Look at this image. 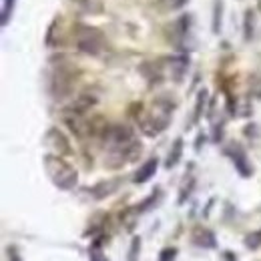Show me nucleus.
<instances>
[{"mask_svg":"<svg viewBox=\"0 0 261 261\" xmlns=\"http://www.w3.org/2000/svg\"><path fill=\"white\" fill-rule=\"evenodd\" d=\"M191 169H193V165H191ZM189 169V173H185V177H183V181H181V187H179V197H177V203L179 205H183L191 193H193V187H195V175H193V171Z\"/></svg>","mask_w":261,"mask_h":261,"instance_id":"nucleus-14","label":"nucleus"},{"mask_svg":"<svg viewBox=\"0 0 261 261\" xmlns=\"http://www.w3.org/2000/svg\"><path fill=\"white\" fill-rule=\"evenodd\" d=\"M14 2H16V0H4V4H2V16H0L2 27H6V24H8L10 14H12V8H14Z\"/></svg>","mask_w":261,"mask_h":261,"instance_id":"nucleus-24","label":"nucleus"},{"mask_svg":"<svg viewBox=\"0 0 261 261\" xmlns=\"http://www.w3.org/2000/svg\"><path fill=\"white\" fill-rule=\"evenodd\" d=\"M245 247H247V249H251V251L259 249V247H261V229H259V231L249 233V235L245 237Z\"/></svg>","mask_w":261,"mask_h":261,"instance_id":"nucleus-22","label":"nucleus"},{"mask_svg":"<svg viewBox=\"0 0 261 261\" xmlns=\"http://www.w3.org/2000/svg\"><path fill=\"white\" fill-rule=\"evenodd\" d=\"M98 141L105 157V167L109 169H123L125 165L135 163L143 151L141 141L129 125H107Z\"/></svg>","mask_w":261,"mask_h":261,"instance_id":"nucleus-1","label":"nucleus"},{"mask_svg":"<svg viewBox=\"0 0 261 261\" xmlns=\"http://www.w3.org/2000/svg\"><path fill=\"white\" fill-rule=\"evenodd\" d=\"M89 259L91 261H107L102 251V237H97L89 247Z\"/></svg>","mask_w":261,"mask_h":261,"instance_id":"nucleus-17","label":"nucleus"},{"mask_svg":"<svg viewBox=\"0 0 261 261\" xmlns=\"http://www.w3.org/2000/svg\"><path fill=\"white\" fill-rule=\"evenodd\" d=\"M223 261H237V259H235V255H233L231 251H225V253H223Z\"/></svg>","mask_w":261,"mask_h":261,"instance_id":"nucleus-27","label":"nucleus"},{"mask_svg":"<svg viewBox=\"0 0 261 261\" xmlns=\"http://www.w3.org/2000/svg\"><path fill=\"white\" fill-rule=\"evenodd\" d=\"M157 169H159V159H157V157H151L149 161H145V163L137 169V173L133 175V183L143 185V183L151 181V179H153V175L157 173Z\"/></svg>","mask_w":261,"mask_h":261,"instance_id":"nucleus-12","label":"nucleus"},{"mask_svg":"<svg viewBox=\"0 0 261 261\" xmlns=\"http://www.w3.org/2000/svg\"><path fill=\"white\" fill-rule=\"evenodd\" d=\"M253 24H255V14H253V10H247L245 18H243V36H245V40L253 38V29H255Z\"/></svg>","mask_w":261,"mask_h":261,"instance_id":"nucleus-18","label":"nucleus"},{"mask_svg":"<svg viewBox=\"0 0 261 261\" xmlns=\"http://www.w3.org/2000/svg\"><path fill=\"white\" fill-rule=\"evenodd\" d=\"M189 31H191V16L183 14L181 18H177L169 29H167V38L175 48H187V38H189Z\"/></svg>","mask_w":261,"mask_h":261,"instance_id":"nucleus-7","label":"nucleus"},{"mask_svg":"<svg viewBox=\"0 0 261 261\" xmlns=\"http://www.w3.org/2000/svg\"><path fill=\"white\" fill-rule=\"evenodd\" d=\"M6 261H22L18 249H16V245H8L6 247Z\"/></svg>","mask_w":261,"mask_h":261,"instance_id":"nucleus-26","label":"nucleus"},{"mask_svg":"<svg viewBox=\"0 0 261 261\" xmlns=\"http://www.w3.org/2000/svg\"><path fill=\"white\" fill-rule=\"evenodd\" d=\"M189 0H159V8L163 12H171V10H181Z\"/></svg>","mask_w":261,"mask_h":261,"instance_id":"nucleus-20","label":"nucleus"},{"mask_svg":"<svg viewBox=\"0 0 261 261\" xmlns=\"http://www.w3.org/2000/svg\"><path fill=\"white\" fill-rule=\"evenodd\" d=\"M257 6H259V12H261V0H257Z\"/></svg>","mask_w":261,"mask_h":261,"instance_id":"nucleus-29","label":"nucleus"},{"mask_svg":"<svg viewBox=\"0 0 261 261\" xmlns=\"http://www.w3.org/2000/svg\"><path fill=\"white\" fill-rule=\"evenodd\" d=\"M191 241L193 245L201 247V249H215L217 247V239H215V233L211 229L203 227V225H195L191 231Z\"/></svg>","mask_w":261,"mask_h":261,"instance_id":"nucleus-11","label":"nucleus"},{"mask_svg":"<svg viewBox=\"0 0 261 261\" xmlns=\"http://www.w3.org/2000/svg\"><path fill=\"white\" fill-rule=\"evenodd\" d=\"M44 171L48 179L61 191H70L79 183V173L70 163H66L61 155H46L44 157Z\"/></svg>","mask_w":261,"mask_h":261,"instance_id":"nucleus-4","label":"nucleus"},{"mask_svg":"<svg viewBox=\"0 0 261 261\" xmlns=\"http://www.w3.org/2000/svg\"><path fill=\"white\" fill-rule=\"evenodd\" d=\"M205 105H207V91L203 89V91H199V95H197V100H195V111H193V119H191V125H195V123H199V119L203 117V111H205Z\"/></svg>","mask_w":261,"mask_h":261,"instance_id":"nucleus-16","label":"nucleus"},{"mask_svg":"<svg viewBox=\"0 0 261 261\" xmlns=\"http://www.w3.org/2000/svg\"><path fill=\"white\" fill-rule=\"evenodd\" d=\"M165 76L173 79L175 83H181L185 79V72L189 68V57L187 55H179V57H167L163 59Z\"/></svg>","mask_w":261,"mask_h":261,"instance_id":"nucleus-8","label":"nucleus"},{"mask_svg":"<svg viewBox=\"0 0 261 261\" xmlns=\"http://www.w3.org/2000/svg\"><path fill=\"white\" fill-rule=\"evenodd\" d=\"M175 100L169 95H159L155 97L147 107L139 105V113H137V125L143 135L147 137H157L161 135L171 119H173V111H175Z\"/></svg>","mask_w":261,"mask_h":261,"instance_id":"nucleus-2","label":"nucleus"},{"mask_svg":"<svg viewBox=\"0 0 261 261\" xmlns=\"http://www.w3.org/2000/svg\"><path fill=\"white\" fill-rule=\"evenodd\" d=\"M177 253H179L177 247H165V249H161L157 261H175L177 259Z\"/></svg>","mask_w":261,"mask_h":261,"instance_id":"nucleus-25","label":"nucleus"},{"mask_svg":"<svg viewBox=\"0 0 261 261\" xmlns=\"http://www.w3.org/2000/svg\"><path fill=\"white\" fill-rule=\"evenodd\" d=\"M72 44L79 53L89 55V57H98L107 48V38L95 27L87 24H76L72 29Z\"/></svg>","mask_w":261,"mask_h":261,"instance_id":"nucleus-5","label":"nucleus"},{"mask_svg":"<svg viewBox=\"0 0 261 261\" xmlns=\"http://www.w3.org/2000/svg\"><path fill=\"white\" fill-rule=\"evenodd\" d=\"M79 79V68L66 59H55L48 70V91L55 98H65L72 93Z\"/></svg>","mask_w":261,"mask_h":261,"instance_id":"nucleus-3","label":"nucleus"},{"mask_svg":"<svg viewBox=\"0 0 261 261\" xmlns=\"http://www.w3.org/2000/svg\"><path fill=\"white\" fill-rule=\"evenodd\" d=\"M223 153L227 155L229 159H231V163H233V167H235V171L241 175V177H251L253 175V165H251V161H249V157H247V151L239 145V143H229L227 147L223 149Z\"/></svg>","mask_w":261,"mask_h":261,"instance_id":"nucleus-6","label":"nucleus"},{"mask_svg":"<svg viewBox=\"0 0 261 261\" xmlns=\"http://www.w3.org/2000/svg\"><path fill=\"white\" fill-rule=\"evenodd\" d=\"M46 147L55 153V155H70L72 153V149H70V145H68V139H66L65 135L61 133L59 129H48V133H46Z\"/></svg>","mask_w":261,"mask_h":261,"instance_id":"nucleus-9","label":"nucleus"},{"mask_svg":"<svg viewBox=\"0 0 261 261\" xmlns=\"http://www.w3.org/2000/svg\"><path fill=\"white\" fill-rule=\"evenodd\" d=\"M139 253H141V237L135 235L130 239V247H129V261H139Z\"/></svg>","mask_w":261,"mask_h":261,"instance_id":"nucleus-23","label":"nucleus"},{"mask_svg":"<svg viewBox=\"0 0 261 261\" xmlns=\"http://www.w3.org/2000/svg\"><path fill=\"white\" fill-rule=\"evenodd\" d=\"M123 179H109V181H100L97 183L93 189H89V193L95 197V199H105V197L113 195L115 191H119Z\"/></svg>","mask_w":261,"mask_h":261,"instance_id":"nucleus-13","label":"nucleus"},{"mask_svg":"<svg viewBox=\"0 0 261 261\" xmlns=\"http://www.w3.org/2000/svg\"><path fill=\"white\" fill-rule=\"evenodd\" d=\"M159 197H161V189H155V191L147 197L141 205H137V207H139V211H141V213H145V211H149L151 207H155V205H157V201H159Z\"/></svg>","mask_w":261,"mask_h":261,"instance_id":"nucleus-19","label":"nucleus"},{"mask_svg":"<svg viewBox=\"0 0 261 261\" xmlns=\"http://www.w3.org/2000/svg\"><path fill=\"white\" fill-rule=\"evenodd\" d=\"M221 14H223V2L215 0V8H213V33L221 31Z\"/></svg>","mask_w":261,"mask_h":261,"instance_id":"nucleus-21","label":"nucleus"},{"mask_svg":"<svg viewBox=\"0 0 261 261\" xmlns=\"http://www.w3.org/2000/svg\"><path fill=\"white\" fill-rule=\"evenodd\" d=\"M201 141H205V135H203V133H201V135H199V139H197V145H195V149H197V151L201 149Z\"/></svg>","mask_w":261,"mask_h":261,"instance_id":"nucleus-28","label":"nucleus"},{"mask_svg":"<svg viewBox=\"0 0 261 261\" xmlns=\"http://www.w3.org/2000/svg\"><path fill=\"white\" fill-rule=\"evenodd\" d=\"M70 10L83 16H98L102 14V0H63Z\"/></svg>","mask_w":261,"mask_h":261,"instance_id":"nucleus-10","label":"nucleus"},{"mask_svg":"<svg viewBox=\"0 0 261 261\" xmlns=\"http://www.w3.org/2000/svg\"><path fill=\"white\" fill-rule=\"evenodd\" d=\"M181 157H183V139L179 137V139L173 141V145L169 149V155H167V161H165V169H175L179 165V161H181Z\"/></svg>","mask_w":261,"mask_h":261,"instance_id":"nucleus-15","label":"nucleus"}]
</instances>
